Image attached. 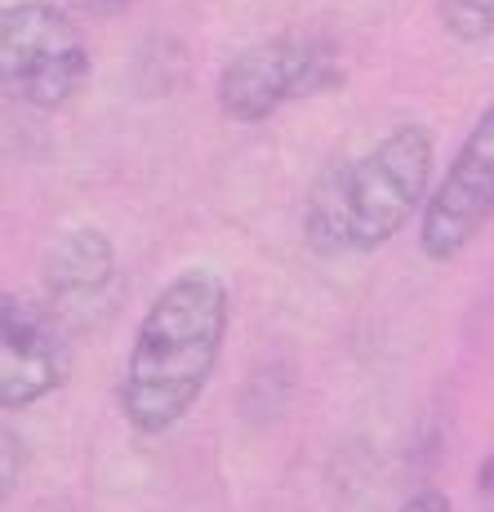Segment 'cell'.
<instances>
[{
    "label": "cell",
    "instance_id": "cell-1",
    "mask_svg": "<svg viewBox=\"0 0 494 512\" xmlns=\"http://www.w3.org/2000/svg\"><path fill=\"white\" fill-rule=\"evenodd\" d=\"M232 294L214 268H183L161 285L134 330L121 370V415L143 437H161L192 415L223 357Z\"/></svg>",
    "mask_w": 494,
    "mask_h": 512
},
{
    "label": "cell",
    "instance_id": "cell-2",
    "mask_svg": "<svg viewBox=\"0 0 494 512\" xmlns=\"http://www.w3.org/2000/svg\"><path fill=\"white\" fill-rule=\"evenodd\" d=\"M432 130L401 121L357 161H330L303 205L316 254H370L388 245L432 196Z\"/></svg>",
    "mask_w": 494,
    "mask_h": 512
},
{
    "label": "cell",
    "instance_id": "cell-3",
    "mask_svg": "<svg viewBox=\"0 0 494 512\" xmlns=\"http://www.w3.org/2000/svg\"><path fill=\"white\" fill-rule=\"evenodd\" d=\"M90 45L54 0H14L0 9V81L36 112L67 107L90 81Z\"/></svg>",
    "mask_w": 494,
    "mask_h": 512
},
{
    "label": "cell",
    "instance_id": "cell-4",
    "mask_svg": "<svg viewBox=\"0 0 494 512\" xmlns=\"http://www.w3.org/2000/svg\"><path fill=\"white\" fill-rule=\"evenodd\" d=\"M343 85V67L325 41L312 36H272L245 45L219 72V112L236 125H259L294 98H312Z\"/></svg>",
    "mask_w": 494,
    "mask_h": 512
},
{
    "label": "cell",
    "instance_id": "cell-5",
    "mask_svg": "<svg viewBox=\"0 0 494 512\" xmlns=\"http://www.w3.org/2000/svg\"><path fill=\"white\" fill-rule=\"evenodd\" d=\"M494 219V103L459 143L446 179L432 187L419 223V250L432 263H450L490 228Z\"/></svg>",
    "mask_w": 494,
    "mask_h": 512
},
{
    "label": "cell",
    "instance_id": "cell-6",
    "mask_svg": "<svg viewBox=\"0 0 494 512\" xmlns=\"http://www.w3.org/2000/svg\"><path fill=\"white\" fill-rule=\"evenodd\" d=\"M67 379V343L58 334V317L18 299L14 290L0 294V406L23 410Z\"/></svg>",
    "mask_w": 494,
    "mask_h": 512
},
{
    "label": "cell",
    "instance_id": "cell-7",
    "mask_svg": "<svg viewBox=\"0 0 494 512\" xmlns=\"http://www.w3.org/2000/svg\"><path fill=\"white\" fill-rule=\"evenodd\" d=\"M116 290V250L103 228L81 223L45 259V294L49 312L63 321H90L94 308H107V294Z\"/></svg>",
    "mask_w": 494,
    "mask_h": 512
},
{
    "label": "cell",
    "instance_id": "cell-8",
    "mask_svg": "<svg viewBox=\"0 0 494 512\" xmlns=\"http://www.w3.org/2000/svg\"><path fill=\"white\" fill-rule=\"evenodd\" d=\"M441 27L463 45L494 41V0H437Z\"/></svg>",
    "mask_w": 494,
    "mask_h": 512
},
{
    "label": "cell",
    "instance_id": "cell-9",
    "mask_svg": "<svg viewBox=\"0 0 494 512\" xmlns=\"http://www.w3.org/2000/svg\"><path fill=\"white\" fill-rule=\"evenodd\" d=\"M401 512H454V508H450V499L441 495V490H419V495L405 499Z\"/></svg>",
    "mask_w": 494,
    "mask_h": 512
},
{
    "label": "cell",
    "instance_id": "cell-10",
    "mask_svg": "<svg viewBox=\"0 0 494 512\" xmlns=\"http://www.w3.org/2000/svg\"><path fill=\"white\" fill-rule=\"evenodd\" d=\"M67 5H76L81 14H94V18H112V14H125L134 0H67Z\"/></svg>",
    "mask_w": 494,
    "mask_h": 512
}]
</instances>
